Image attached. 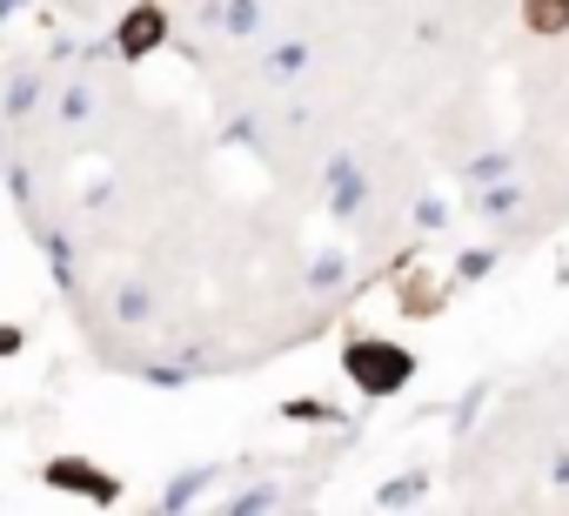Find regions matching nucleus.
Segmentation results:
<instances>
[{
	"mask_svg": "<svg viewBox=\"0 0 569 516\" xmlns=\"http://www.w3.org/2000/svg\"><path fill=\"white\" fill-rule=\"evenodd\" d=\"M416 349L409 343H389V336H356L349 349H342V376L369 396V403H389V396H402L409 383H416Z\"/></svg>",
	"mask_w": 569,
	"mask_h": 516,
	"instance_id": "nucleus-1",
	"label": "nucleus"
},
{
	"mask_svg": "<svg viewBox=\"0 0 569 516\" xmlns=\"http://www.w3.org/2000/svg\"><path fill=\"white\" fill-rule=\"evenodd\" d=\"M161 41H168V8H161V0H134V8L121 14V28H114L121 61H141V54H154Z\"/></svg>",
	"mask_w": 569,
	"mask_h": 516,
	"instance_id": "nucleus-2",
	"label": "nucleus"
},
{
	"mask_svg": "<svg viewBox=\"0 0 569 516\" xmlns=\"http://www.w3.org/2000/svg\"><path fill=\"white\" fill-rule=\"evenodd\" d=\"M48 483H54V489H81V496H94V503H114V496H121V483H114L101 463H88V456H54V463H48Z\"/></svg>",
	"mask_w": 569,
	"mask_h": 516,
	"instance_id": "nucleus-3",
	"label": "nucleus"
},
{
	"mask_svg": "<svg viewBox=\"0 0 569 516\" xmlns=\"http://www.w3.org/2000/svg\"><path fill=\"white\" fill-rule=\"evenodd\" d=\"M322 188H329V215H356L369 201V175L356 168V155H336L322 168Z\"/></svg>",
	"mask_w": 569,
	"mask_h": 516,
	"instance_id": "nucleus-4",
	"label": "nucleus"
},
{
	"mask_svg": "<svg viewBox=\"0 0 569 516\" xmlns=\"http://www.w3.org/2000/svg\"><path fill=\"white\" fill-rule=\"evenodd\" d=\"M516 208H522V188H516L509 175H502V181H482V188H476V215H482V221H509Z\"/></svg>",
	"mask_w": 569,
	"mask_h": 516,
	"instance_id": "nucleus-5",
	"label": "nucleus"
},
{
	"mask_svg": "<svg viewBox=\"0 0 569 516\" xmlns=\"http://www.w3.org/2000/svg\"><path fill=\"white\" fill-rule=\"evenodd\" d=\"M442 282H429V276H402V316H416V322H429L436 309H442Z\"/></svg>",
	"mask_w": 569,
	"mask_h": 516,
	"instance_id": "nucleus-6",
	"label": "nucleus"
},
{
	"mask_svg": "<svg viewBox=\"0 0 569 516\" xmlns=\"http://www.w3.org/2000/svg\"><path fill=\"white\" fill-rule=\"evenodd\" d=\"M522 21L536 34H562L569 28V0H522Z\"/></svg>",
	"mask_w": 569,
	"mask_h": 516,
	"instance_id": "nucleus-7",
	"label": "nucleus"
},
{
	"mask_svg": "<svg viewBox=\"0 0 569 516\" xmlns=\"http://www.w3.org/2000/svg\"><path fill=\"white\" fill-rule=\"evenodd\" d=\"M268 81H289V75H302L309 68V41H281V48H268Z\"/></svg>",
	"mask_w": 569,
	"mask_h": 516,
	"instance_id": "nucleus-8",
	"label": "nucleus"
},
{
	"mask_svg": "<svg viewBox=\"0 0 569 516\" xmlns=\"http://www.w3.org/2000/svg\"><path fill=\"white\" fill-rule=\"evenodd\" d=\"M422 496H429V476H422V469H416V476H396V483H382V489H376V503H382V509H402V503H422Z\"/></svg>",
	"mask_w": 569,
	"mask_h": 516,
	"instance_id": "nucleus-9",
	"label": "nucleus"
},
{
	"mask_svg": "<svg viewBox=\"0 0 569 516\" xmlns=\"http://www.w3.org/2000/svg\"><path fill=\"white\" fill-rule=\"evenodd\" d=\"M496 262H502L496 248H462V255H456V282H489Z\"/></svg>",
	"mask_w": 569,
	"mask_h": 516,
	"instance_id": "nucleus-10",
	"label": "nucleus"
},
{
	"mask_svg": "<svg viewBox=\"0 0 569 516\" xmlns=\"http://www.w3.org/2000/svg\"><path fill=\"white\" fill-rule=\"evenodd\" d=\"M349 282V262H342V255H316V269H309V289L316 296H336Z\"/></svg>",
	"mask_w": 569,
	"mask_h": 516,
	"instance_id": "nucleus-11",
	"label": "nucleus"
},
{
	"mask_svg": "<svg viewBox=\"0 0 569 516\" xmlns=\"http://www.w3.org/2000/svg\"><path fill=\"white\" fill-rule=\"evenodd\" d=\"M254 21H261V0H228V8H221V28L241 34V41L254 34Z\"/></svg>",
	"mask_w": 569,
	"mask_h": 516,
	"instance_id": "nucleus-12",
	"label": "nucleus"
},
{
	"mask_svg": "<svg viewBox=\"0 0 569 516\" xmlns=\"http://www.w3.org/2000/svg\"><path fill=\"white\" fill-rule=\"evenodd\" d=\"M409 221H416V228H422V235H442V228H449V201H436V195H422V201H416V215H409Z\"/></svg>",
	"mask_w": 569,
	"mask_h": 516,
	"instance_id": "nucleus-13",
	"label": "nucleus"
},
{
	"mask_svg": "<svg viewBox=\"0 0 569 516\" xmlns=\"http://www.w3.org/2000/svg\"><path fill=\"white\" fill-rule=\"evenodd\" d=\"M509 168H516V161H509V155H476V161H469V181H476V188H482V181H502V175H509Z\"/></svg>",
	"mask_w": 569,
	"mask_h": 516,
	"instance_id": "nucleus-14",
	"label": "nucleus"
},
{
	"mask_svg": "<svg viewBox=\"0 0 569 516\" xmlns=\"http://www.w3.org/2000/svg\"><path fill=\"white\" fill-rule=\"evenodd\" d=\"M289 416H302V423H342L336 403H289Z\"/></svg>",
	"mask_w": 569,
	"mask_h": 516,
	"instance_id": "nucleus-15",
	"label": "nucleus"
},
{
	"mask_svg": "<svg viewBox=\"0 0 569 516\" xmlns=\"http://www.w3.org/2000/svg\"><path fill=\"white\" fill-rule=\"evenodd\" d=\"M549 483H556V489H569V449H556V456H549Z\"/></svg>",
	"mask_w": 569,
	"mask_h": 516,
	"instance_id": "nucleus-16",
	"label": "nucleus"
}]
</instances>
